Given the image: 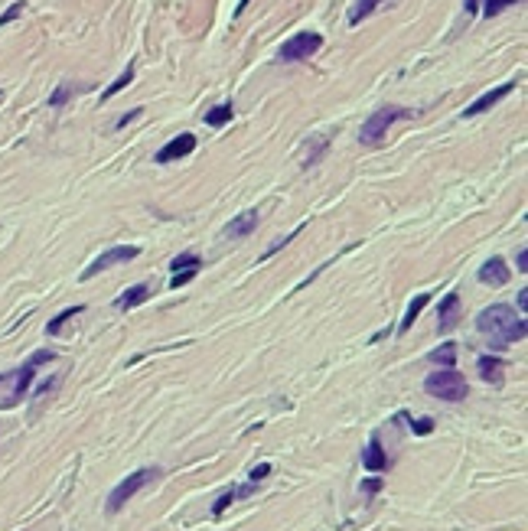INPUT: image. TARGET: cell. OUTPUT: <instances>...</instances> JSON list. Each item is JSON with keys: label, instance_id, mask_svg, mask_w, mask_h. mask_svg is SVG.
I'll return each instance as SVG.
<instances>
[{"label": "cell", "instance_id": "cell-13", "mask_svg": "<svg viewBox=\"0 0 528 531\" xmlns=\"http://www.w3.org/2000/svg\"><path fill=\"white\" fill-rule=\"evenodd\" d=\"M254 225H258V212L248 209V212L235 216L229 225H225V238H245V235H252V231H254Z\"/></svg>", "mask_w": 528, "mask_h": 531}, {"label": "cell", "instance_id": "cell-29", "mask_svg": "<svg viewBox=\"0 0 528 531\" xmlns=\"http://www.w3.org/2000/svg\"><path fill=\"white\" fill-rule=\"evenodd\" d=\"M382 485H385V479H382V476H376V479H366V483H362V493H366V495H376L378 489H382Z\"/></svg>", "mask_w": 528, "mask_h": 531}, {"label": "cell", "instance_id": "cell-33", "mask_svg": "<svg viewBox=\"0 0 528 531\" xmlns=\"http://www.w3.org/2000/svg\"><path fill=\"white\" fill-rule=\"evenodd\" d=\"M467 10H470V14H476V10H480V7H476V0H467Z\"/></svg>", "mask_w": 528, "mask_h": 531}, {"label": "cell", "instance_id": "cell-24", "mask_svg": "<svg viewBox=\"0 0 528 531\" xmlns=\"http://www.w3.org/2000/svg\"><path fill=\"white\" fill-rule=\"evenodd\" d=\"M196 274H200V268H186V270H176V274H173V280H170V287H173V290H176V287H186V284H190L192 278H196Z\"/></svg>", "mask_w": 528, "mask_h": 531}, {"label": "cell", "instance_id": "cell-19", "mask_svg": "<svg viewBox=\"0 0 528 531\" xmlns=\"http://www.w3.org/2000/svg\"><path fill=\"white\" fill-rule=\"evenodd\" d=\"M378 4H385V0H356V7H352V14H349V26L362 23V20H366V16L372 14Z\"/></svg>", "mask_w": 528, "mask_h": 531}, {"label": "cell", "instance_id": "cell-21", "mask_svg": "<svg viewBox=\"0 0 528 531\" xmlns=\"http://www.w3.org/2000/svg\"><path fill=\"white\" fill-rule=\"evenodd\" d=\"M130 82H134V65H128V69H124V75L115 78V85H108V88H105V101H108V98H115V95L121 92V88H128Z\"/></svg>", "mask_w": 528, "mask_h": 531}, {"label": "cell", "instance_id": "cell-26", "mask_svg": "<svg viewBox=\"0 0 528 531\" xmlns=\"http://www.w3.org/2000/svg\"><path fill=\"white\" fill-rule=\"evenodd\" d=\"M232 499H235V489H229V493H222V495H219V502H215V505H212V515H222L225 508L232 505Z\"/></svg>", "mask_w": 528, "mask_h": 531}, {"label": "cell", "instance_id": "cell-15", "mask_svg": "<svg viewBox=\"0 0 528 531\" xmlns=\"http://www.w3.org/2000/svg\"><path fill=\"white\" fill-rule=\"evenodd\" d=\"M502 369H505V362L499 355H482L480 359V378L490 382V385H499V382H502Z\"/></svg>", "mask_w": 528, "mask_h": 531}, {"label": "cell", "instance_id": "cell-2", "mask_svg": "<svg viewBox=\"0 0 528 531\" xmlns=\"http://www.w3.org/2000/svg\"><path fill=\"white\" fill-rule=\"evenodd\" d=\"M424 391L440 401H463L470 388H467V378L460 375L457 369H440L424 378Z\"/></svg>", "mask_w": 528, "mask_h": 531}, {"label": "cell", "instance_id": "cell-8", "mask_svg": "<svg viewBox=\"0 0 528 531\" xmlns=\"http://www.w3.org/2000/svg\"><path fill=\"white\" fill-rule=\"evenodd\" d=\"M192 150H196V137H192V134H180V137H173L170 144H163L160 150H157V163L183 160V157H190Z\"/></svg>", "mask_w": 528, "mask_h": 531}, {"label": "cell", "instance_id": "cell-6", "mask_svg": "<svg viewBox=\"0 0 528 531\" xmlns=\"http://www.w3.org/2000/svg\"><path fill=\"white\" fill-rule=\"evenodd\" d=\"M323 46V36L314 30H306V33H294L287 43H281V59L284 62H300V59H310V56H316Z\"/></svg>", "mask_w": 528, "mask_h": 531}, {"label": "cell", "instance_id": "cell-4", "mask_svg": "<svg viewBox=\"0 0 528 531\" xmlns=\"http://www.w3.org/2000/svg\"><path fill=\"white\" fill-rule=\"evenodd\" d=\"M153 476H160V470H157V466H150V470H138V473H130V476H124V483H118L115 489H111V495H108V512H111V515H115V512H121L124 502L134 499V495H138Z\"/></svg>", "mask_w": 528, "mask_h": 531}, {"label": "cell", "instance_id": "cell-3", "mask_svg": "<svg viewBox=\"0 0 528 531\" xmlns=\"http://www.w3.org/2000/svg\"><path fill=\"white\" fill-rule=\"evenodd\" d=\"M405 117H411V111H408V108H398V105H385V108H378L376 115H372L366 124H362L359 140H362V144H368V147L382 144V137L388 134L391 124H395V121H405Z\"/></svg>", "mask_w": 528, "mask_h": 531}, {"label": "cell", "instance_id": "cell-16", "mask_svg": "<svg viewBox=\"0 0 528 531\" xmlns=\"http://www.w3.org/2000/svg\"><path fill=\"white\" fill-rule=\"evenodd\" d=\"M430 303V293H418V297H414V303L411 307H408V313H405V320H401V326H398V332H408L414 326V320H418V316H421V310L428 307Z\"/></svg>", "mask_w": 528, "mask_h": 531}, {"label": "cell", "instance_id": "cell-32", "mask_svg": "<svg viewBox=\"0 0 528 531\" xmlns=\"http://www.w3.org/2000/svg\"><path fill=\"white\" fill-rule=\"evenodd\" d=\"M519 307H522V316H525V307H528V290H519Z\"/></svg>", "mask_w": 528, "mask_h": 531}, {"label": "cell", "instance_id": "cell-12", "mask_svg": "<svg viewBox=\"0 0 528 531\" xmlns=\"http://www.w3.org/2000/svg\"><path fill=\"white\" fill-rule=\"evenodd\" d=\"M457 310H460V293H447L444 300H440V307H437V330L440 332H450L453 326H457Z\"/></svg>", "mask_w": 528, "mask_h": 531}, {"label": "cell", "instance_id": "cell-28", "mask_svg": "<svg viewBox=\"0 0 528 531\" xmlns=\"http://www.w3.org/2000/svg\"><path fill=\"white\" fill-rule=\"evenodd\" d=\"M411 431H414V433H421V437H424V433H430V431H434V421H430V417H421V421H411Z\"/></svg>", "mask_w": 528, "mask_h": 531}, {"label": "cell", "instance_id": "cell-10", "mask_svg": "<svg viewBox=\"0 0 528 531\" xmlns=\"http://www.w3.org/2000/svg\"><path fill=\"white\" fill-rule=\"evenodd\" d=\"M362 466H366L368 473H385V470H388V456H385V450H382V437H378V433L368 437V447L362 450Z\"/></svg>", "mask_w": 528, "mask_h": 531}, {"label": "cell", "instance_id": "cell-1", "mask_svg": "<svg viewBox=\"0 0 528 531\" xmlns=\"http://www.w3.org/2000/svg\"><path fill=\"white\" fill-rule=\"evenodd\" d=\"M476 330L490 339L492 349H509L512 342H522V339L528 336L525 316L515 313V310L505 307V303H496V307L482 310V313L476 316Z\"/></svg>", "mask_w": 528, "mask_h": 531}, {"label": "cell", "instance_id": "cell-23", "mask_svg": "<svg viewBox=\"0 0 528 531\" xmlns=\"http://www.w3.org/2000/svg\"><path fill=\"white\" fill-rule=\"evenodd\" d=\"M170 268H173V274H176V270H186V268H202V261L192 251H186V254H180V258H173Z\"/></svg>", "mask_w": 528, "mask_h": 531}, {"label": "cell", "instance_id": "cell-5", "mask_svg": "<svg viewBox=\"0 0 528 531\" xmlns=\"http://www.w3.org/2000/svg\"><path fill=\"white\" fill-rule=\"evenodd\" d=\"M53 359H56V355L49 352V349H39V352H33L30 359H26V362L16 369V385H14V391H10V398L0 401V408H14L16 401L26 394V388H30V382H33V375H36V369H39L43 362H53Z\"/></svg>", "mask_w": 528, "mask_h": 531}, {"label": "cell", "instance_id": "cell-14", "mask_svg": "<svg viewBox=\"0 0 528 531\" xmlns=\"http://www.w3.org/2000/svg\"><path fill=\"white\" fill-rule=\"evenodd\" d=\"M147 300H150V287L134 284L130 290H124L121 297L115 300V310H134V307H140V303H147Z\"/></svg>", "mask_w": 528, "mask_h": 531}, {"label": "cell", "instance_id": "cell-20", "mask_svg": "<svg viewBox=\"0 0 528 531\" xmlns=\"http://www.w3.org/2000/svg\"><path fill=\"white\" fill-rule=\"evenodd\" d=\"M82 310H85V307H72V310H62L59 316H53V320H49V323H46V336H59V330H62V326L69 323L72 316H78V313H82Z\"/></svg>", "mask_w": 528, "mask_h": 531}, {"label": "cell", "instance_id": "cell-27", "mask_svg": "<svg viewBox=\"0 0 528 531\" xmlns=\"http://www.w3.org/2000/svg\"><path fill=\"white\" fill-rule=\"evenodd\" d=\"M271 476V463H258L252 473H248V479H252V485L254 483H261V479H268Z\"/></svg>", "mask_w": 528, "mask_h": 531}, {"label": "cell", "instance_id": "cell-9", "mask_svg": "<svg viewBox=\"0 0 528 531\" xmlns=\"http://www.w3.org/2000/svg\"><path fill=\"white\" fill-rule=\"evenodd\" d=\"M512 92H515V82H505V85H499V88H492V92L480 95V98H476L473 105L463 111V117H473V115H482V111H490L492 105H499L505 95H512Z\"/></svg>", "mask_w": 528, "mask_h": 531}, {"label": "cell", "instance_id": "cell-31", "mask_svg": "<svg viewBox=\"0 0 528 531\" xmlns=\"http://www.w3.org/2000/svg\"><path fill=\"white\" fill-rule=\"evenodd\" d=\"M525 264H528V251H525V248H522V251H519V270H522V274H525Z\"/></svg>", "mask_w": 528, "mask_h": 531}, {"label": "cell", "instance_id": "cell-22", "mask_svg": "<svg viewBox=\"0 0 528 531\" xmlns=\"http://www.w3.org/2000/svg\"><path fill=\"white\" fill-rule=\"evenodd\" d=\"M72 95H76V88H72V85H59V88L49 95V108H62V105H66Z\"/></svg>", "mask_w": 528, "mask_h": 531}, {"label": "cell", "instance_id": "cell-18", "mask_svg": "<svg viewBox=\"0 0 528 531\" xmlns=\"http://www.w3.org/2000/svg\"><path fill=\"white\" fill-rule=\"evenodd\" d=\"M232 115H235L232 105H215L212 111H206V124L209 127H225V124L232 121Z\"/></svg>", "mask_w": 528, "mask_h": 531}, {"label": "cell", "instance_id": "cell-11", "mask_svg": "<svg viewBox=\"0 0 528 531\" xmlns=\"http://www.w3.org/2000/svg\"><path fill=\"white\" fill-rule=\"evenodd\" d=\"M509 278H512V270L505 268L502 258H490V261L480 268V280H482V284H490V287L509 284Z\"/></svg>", "mask_w": 528, "mask_h": 531}, {"label": "cell", "instance_id": "cell-17", "mask_svg": "<svg viewBox=\"0 0 528 531\" xmlns=\"http://www.w3.org/2000/svg\"><path fill=\"white\" fill-rule=\"evenodd\" d=\"M434 365H444V369H453V362H457V346L453 342H444L440 349H434V352L428 355Z\"/></svg>", "mask_w": 528, "mask_h": 531}, {"label": "cell", "instance_id": "cell-30", "mask_svg": "<svg viewBox=\"0 0 528 531\" xmlns=\"http://www.w3.org/2000/svg\"><path fill=\"white\" fill-rule=\"evenodd\" d=\"M20 10H24V0H20V4H14V7H10V10H7V14L0 16V26H7V23H10V20H16V16H20Z\"/></svg>", "mask_w": 528, "mask_h": 531}, {"label": "cell", "instance_id": "cell-7", "mask_svg": "<svg viewBox=\"0 0 528 531\" xmlns=\"http://www.w3.org/2000/svg\"><path fill=\"white\" fill-rule=\"evenodd\" d=\"M138 254H140V248H134V245H118V248H108L105 254H98V258H95V261L82 270V280L95 278V274H101V270H108V268H115V264L134 261Z\"/></svg>", "mask_w": 528, "mask_h": 531}, {"label": "cell", "instance_id": "cell-25", "mask_svg": "<svg viewBox=\"0 0 528 531\" xmlns=\"http://www.w3.org/2000/svg\"><path fill=\"white\" fill-rule=\"evenodd\" d=\"M509 4H519V0H486V4H482V14H486V16H496L499 10L509 7Z\"/></svg>", "mask_w": 528, "mask_h": 531}]
</instances>
